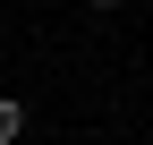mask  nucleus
I'll use <instances>...</instances> for the list:
<instances>
[{
	"label": "nucleus",
	"mask_w": 153,
	"mask_h": 145,
	"mask_svg": "<svg viewBox=\"0 0 153 145\" xmlns=\"http://www.w3.org/2000/svg\"><path fill=\"white\" fill-rule=\"evenodd\" d=\"M0 137H9V145L26 137V102H17V94H0Z\"/></svg>",
	"instance_id": "1"
},
{
	"label": "nucleus",
	"mask_w": 153,
	"mask_h": 145,
	"mask_svg": "<svg viewBox=\"0 0 153 145\" xmlns=\"http://www.w3.org/2000/svg\"><path fill=\"white\" fill-rule=\"evenodd\" d=\"M85 9H94V17H111V9H128V0H85Z\"/></svg>",
	"instance_id": "2"
},
{
	"label": "nucleus",
	"mask_w": 153,
	"mask_h": 145,
	"mask_svg": "<svg viewBox=\"0 0 153 145\" xmlns=\"http://www.w3.org/2000/svg\"><path fill=\"white\" fill-rule=\"evenodd\" d=\"M0 145H9V137H0Z\"/></svg>",
	"instance_id": "3"
}]
</instances>
